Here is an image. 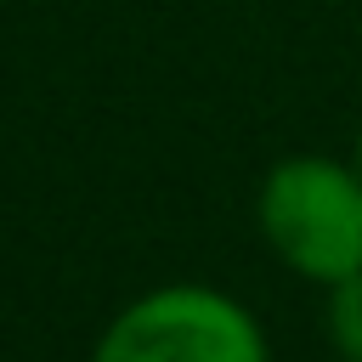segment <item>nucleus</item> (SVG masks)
<instances>
[{
	"label": "nucleus",
	"mask_w": 362,
	"mask_h": 362,
	"mask_svg": "<svg viewBox=\"0 0 362 362\" xmlns=\"http://www.w3.org/2000/svg\"><path fill=\"white\" fill-rule=\"evenodd\" d=\"M255 221L266 249L317 288H334L362 272V175L356 164L294 153L277 158L260 181Z\"/></svg>",
	"instance_id": "1"
},
{
	"label": "nucleus",
	"mask_w": 362,
	"mask_h": 362,
	"mask_svg": "<svg viewBox=\"0 0 362 362\" xmlns=\"http://www.w3.org/2000/svg\"><path fill=\"white\" fill-rule=\"evenodd\" d=\"M90 362H266V334L232 294L170 283L130 300L102 328Z\"/></svg>",
	"instance_id": "2"
},
{
	"label": "nucleus",
	"mask_w": 362,
	"mask_h": 362,
	"mask_svg": "<svg viewBox=\"0 0 362 362\" xmlns=\"http://www.w3.org/2000/svg\"><path fill=\"white\" fill-rule=\"evenodd\" d=\"M322 328H328V345L339 351V362H362V272L328 288Z\"/></svg>",
	"instance_id": "3"
},
{
	"label": "nucleus",
	"mask_w": 362,
	"mask_h": 362,
	"mask_svg": "<svg viewBox=\"0 0 362 362\" xmlns=\"http://www.w3.org/2000/svg\"><path fill=\"white\" fill-rule=\"evenodd\" d=\"M351 164H356V175H362V130H356V153H351Z\"/></svg>",
	"instance_id": "4"
}]
</instances>
